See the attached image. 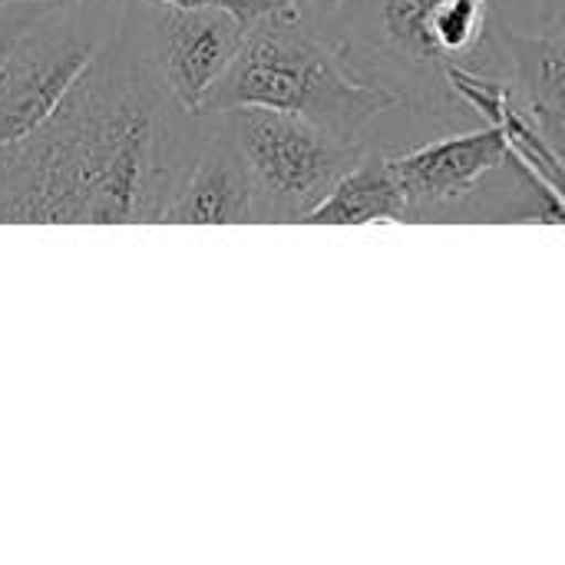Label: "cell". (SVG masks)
<instances>
[{"mask_svg":"<svg viewBox=\"0 0 565 565\" xmlns=\"http://www.w3.org/2000/svg\"><path fill=\"white\" fill-rule=\"evenodd\" d=\"M149 3H169V7H192V10H228L242 17L245 23H255L275 10L295 7L291 0H149Z\"/></svg>","mask_w":565,"mask_h":565,"instance_id":"8fae6325","label":"cell"},{"mask_svg":"<svg viewBox=\"0 0 565 565\" xmlns=\"http://www.w3.org/2000/svg\"><path fill=\"white\" fill-rule=\"evenodd\" d=\"M407 222H565L556 195L510 149L500 122L387 152Z\"/></svg>","mask_w":565,"mask_h":565,"instance_id":"277c9868","label":"cell"},{"mask_svg":"<svg viewBox=\"0 0 565 565\" xmlns=\"http://www.w3.org/2000/svg\"><path fill=\"white\" fill-rule=\"evenodd\" d=\"M308 225H374V222H407L404 192L391 172L387 152L364 156L334 182L324 202L305 218Z\"/></svg>","mask_w":565,"mask_h":565,"instance_id":"30bf717a","label":"cell"},{"mask_svg":"<svg viewBox=\"0 0 565 565\" xmlns=\"http://www.w3.org/2000/svg\"><path fill=\"white\" fill-rule=\"evenodd\" d=\"M40 10H46V7H40V3H7V0H0V63H3L7 50L13 46V40L26 30V23H30Z\"/></svg>","mask_w":565,"mask_h":565,"instance_id":"7c38bea8","label":"cell"},{"mask_svg":"<svg viewBox=\"0 0 565 565\" xmlns=\"http://www.w3.org/2000/svg\"><path fill=\"white\" fill-rule=\"evenodd\" d=\"M7 3H40V7H60V3H73V0H7Z\"/></svg>","mask_w":565,"mask_h":565,"instance_id":"9a60e30c","label":"cell"},{"mask_svg":"<svg viewBox=\"0 0 565 565\" xmlns=\"http://www.w3.org/2000/svg\"><path fill=\"white\" fill-rule=\"evenodd\" d=\"M235 146L258 202V225L305 222L334 182L364 156V142L344 139L301 116L228 106L209 109Z\"/></svg>","mask_w":565,"mask_h":565,"instance_id":"5b68a950","label":"cell"},{"mask_svg":"<svg viewBox=\"0 0 565 565\" xmlns=\"http://www.w3.org/2000/svg\"><path fill=\"white\" fill-rule=\"evenodd\" d=\"M209 113V109H205ZM166 225H258L252 179L209 113V139L166 209Z\"/></svg>","mask_w":565,"mask_h":565,"instance_id":"ba28073f","label":"cell"},{"mask_svg":"<svg viewBox=\"0 0 565 565\" xmlns=\"http://www.w3.org/2000/svg\"><path fill=\"white\" fill-rule=\"evenodd\" d=\"M543 26H565V0H540Z\"/></svg>","mask_w":565,"mask_h":565,"instance_id":"5bb4252c","label":"cell"},{"mask_svg":"<svg viewBox=\"0 0 565 565\" xmlns=\"http://www.w3.org/2000/svg\"><path fill=\"white\" fill-rule=\"evenodd\" d=\"M129 0H73L40 10L0 63V149L30 136L113 36Z\"/></svg>","mask_w":565,"mask_h":565,"instance_id":"8992f818","label":"cell"},{"mask_svg":"<svg viewBox=\"0 0 565 565\" xmlns=\"http://www.w3.org/2000/svg\"><path fill=\"white\" fill-rule=\"evenodd\" d=\"M291 3H295V10H298L315 30H324L328 20H331V13H334V7H338V0H291Z\"/></svg>","mask_w":565,"mask_h":565,"instance_id":"4fadbf2b","label":"cell"},{"mask_svg":"<svg viewBox=\"0 0 565 565\" xmlns=\"http://www.w3.org/2000/svg\"><path fill=\"white\" fill-rule=\"evenodd\" d=\"M510 86L523 113L565 149V26L507 33Z\"/></svg>","mask_w":565,"mask_h":565,"instance_id":"9c48e42d","label":"cell"},{"mask_svg":"<svg viewBox=\"0 0 565 565\" xmlns=\"http://www.w3.org/2000/svg\"><path fill=\"white\" fill-rule=\"evenodd\" d=\"M262 106L301 116L344 139L397 109V99L348 70L331 40L295 7L275 10L248 26V36L202 109Z\"/></svg>","mask_w":565,"mask_h":565,"instance_id":"3957f363","label":"cell"},{"mask_svg":"<svg viewBox=\"0 0 565 565\" xmlns=\"http://www.w3.org/2000/svg\"><path fill=\"white\" fill-rule=\"evenodd\" d=\"M209 139L126 13L60 106L0 149V225L162 222Z\"/></svg>","mask_w":565,"mask_h":565,"instance_id":"6da1fadb","label":"cell"},{"mask_svg":"<svg viewBox=\"0 0 565 565\" xmlns=\"http://www.w3.org/2000/svg\"><path fill=\"white\" fill-rule=\"evenodd\" d=\"M321 33L354 76L440 126L473 116L457 73L510 79L503 0H338Z\"/></svg>","mask_w":565,"mask_h":565,"instance_id":"7a4b0ae2","label":"cell"},{"mask_svg":"<svg viewBox=\"0 0 565 565\" xmlns=\"http://www.w3.org/2000/svg\"><path fill=\"white\" fill-rule=\"evenodd\" d=\"M129 10L159 76L175 99L192 109L205 106V96L242 50L252 26L228 10H192L149 0H129Z\"/></svg>","mask_w":565,"mask_h":565,"instance_id":"52a82bcc","label":"cell"}]
</instances>
